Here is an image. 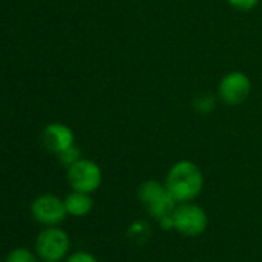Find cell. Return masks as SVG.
<instances>
[{
	"label": "cell",
	"mask_w": 262,
	"mask_h": 262,
	"mask_svg": "<svg viewBox=\"0 0 262 262\" xmlns=\"http://www.w3.org/2000/svg\"><path fill=\"white\" fill-rule=\"evenodd\" d=\"M65 262H99V260L93 253L85 251V250H79V251H74V253L68 254Z\"/></svg>",
	"instance_id": "cell-14"
},
{
	"label": "cell",
	"mask_w": 262,
	"mask_h": 262,
	"mask_svg": "<svg viewBox=\"0 0 262 262\" xmlns=\"http://www.w3.org/2000/svg\"><path fill=\"white\" fill-rule=\"evenodd\" d=\"M138 199L145 211L156 221L173 214L178 202L165 187L156 179H147L138 187Z\"/></svg>",
	"instance_id": "cell-2"
},
{
	"label": "cell",
	"mask_w": 262,
	"mask_h": 262,
	"mask_svg": "<svg viewBox=\"0 0 262 262\" xmlns=\"http://www.w3.org/2000/svg\"><path fill=\"white\" fill-rule=\"evenodd\" d=\"M228 5L237 11H251L254 10L260 0H227Z\"/></svg>",
	"instance_id": "cell-15"
},
{
	"label": "cell",
	"mask_w": 262,
	"mask_h": 262,
	"mask_svg": "<svg viewBox=\"0 0 262 262\" xmlns=\"http://www.w3.org/2000/svg\"><path fill=\"white\" fill-rule=\"evenodd\" d=\"M31 214L39 224L47 227L59 225L68 216L65 201L56 194H42L36 198L31 204Z\"/></svg>",
	"instance_id": "cell-7"
},
{
	"label": "cell",
	"mask_w": 262,
	"mask_h": 262,
	"mask_svg": "<svg viewBox=\"0 0 262 262\" xmlns=\"http://www.w3.org/2000/svg\"><path fill=\"white\" fill-rule=\"evenodd\" d=\"M57 158H59L60 164L65 165V167L68 168V167H71L73 164H76L79 159H82V153H80L79 147L74 144V145H71L70 148L63 150L60 155H57Z\"/></svg>",
	"instance_id": "cell-13"
},
{
	"label": "cell",
	"mask_w": 262,
	"mask_h": 262,
	"mask_svg": "<svg viewBox=\"0 0 262 262\" xmlns=\"http://www.w3.org/2000/svg\"><path fill=\"white\" fill-rule=\"evenodd\" d=\"M251 94L250 77L239 70L224 74L217 83V99L228 106L242 105Z\"/></svg>",
	"instance_id": "cell-6"
},
{
	"label": "cell",
	"mask_w": 262,
	"mask_h": 262,
	"mask_svg": "<svg viewBox=\"0 0 262 262\" xmlns=\"http://www.w3.org/2000/svg\"><path fill=\"white\" fill-rule=\"evenodd\" d=\"M42 142L50 153L57 156L74 145V133L65 123H50L42 131Z\"/></svg>",
	"instance_id": "cell-8"
},
{
	"label": "cell",
	"mask_w": 262,
	"mask_h": 262,
	"mask_svg": "<svg viewBox=\"0 0 262 262\" xmlns=\"http://www.w3.org/2000/svg\"><path fill=\"white\" fill-rule=\"evenodd\" d=\"M65 207H67V213L73 217H85L91 213L93 210V198L88 193H82V191H71L65 199Z\"/></svg>",
	"instance_id": "cell-9"
},
{
	"label": "cell",
	"mask_w": 262,
	"mask_h": 262,
	"mask_svg": "<svg viewBox=\"0 0 262 262\" xmlns=\"http://www.w3.org/2000/svg\"><path fill=\"white\" fill-rule=\"evenodd\" d=\"M67 181L74 191L91 194L102 185V168L94 161L82 158L67 168Z\"/></svg>",
	"instance_id": "cell-5"
},
{
	"label": "cell",
	"mask_w": 262,
	"mask_h": 262,
	"mask_svg": "<svg viewBox=\"0 0 262 262\" xmlns=\"http://www.w3.org/2000/svg\"><path fill=\"white\" fill-rule=\"evenodd\" d=\"M173 224L174 231H178L179 234L196 237L205 233L208 227V216L205 210L193 201L181 202L173 211Z\"/></svg>",
	"instance_id": "cell-4"
},
{
	"label": "cell",
	"mask_w": 262,
	"mask_h": 262,
	"mask_svg": "<svg viewBox=\"0 0 262 262\" xmlns=\"http://www.w3.org/2000/svg\"><path fill=\"white\" fill-rule=\"evenodd\" d=\"M71 247L70 236L57 225L47 227L36 237V254L43 262H60L68 257Z\"/></svg>",
	"instance_id": "cell-3"
},
{
	"label": "cell",
	"mask_w": 262,
	"mask_h": 262,
	"mask_svg": "<svg viewBox=\"0 0 262 262\" xmlns=\"http://www.w3.org/2000/svg\"><path fill=\"white\" fill-rule=\"evenodd\" d=\"M217 100V94L214 96L211 93H199L193 99V110L199 114H210L214 111Z\"/></svg>",
	"instance_id": "cell-10"
},
{
	"label": "cell",
	"mask_w": 262,
	"mask_h": 262,
	"mask_svg": "<svg viewBox=\"0 0 262 262\" xmlns=\"http://www.w3.org/2000/svg\"><path fill=\"white\" fill-rule=\"evenodd\" d=\"M151 228L148 227V224L147 222H144V221H136V222H133L129 225V228H128V236L133 239L135 242H142V241H145L148 236H150V231Z\"/></svg>",
	"instance_id": "cell-11"
},
{
	"label": "cell",
	"mask_w": 262,
	"mask_h": 262,
	"mask_svg": "<svg viewBox=\"0 0 262 262\" xmlns=\"http://www.w3.org/2000/svg\"><path fill=\"white\" fill-rule=\"evenodd\" d=\"M5 262H39V260H37V254H34L31 250L25 247H19L8 253Z\"/></svg>",
	"instance_id": "cell-12"
},
{
	"label": "cell",
	"mask_w": 262,
	"mask_h": 262,
	"mask_svg": "<svg viewBox=\"0 0 262 262\" xmlns=\"http://www.w3.org/2000/svg\"><path fill=\"white\" fill-rule=\"evenodd\" d=\"M165 187L178 204L194 201L204 188V174L199 165L190 159L174 162L165 178Z\"/></svg>",
	"instance_id": "cell-1"
}]
</instances>
